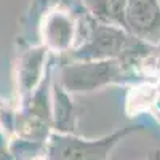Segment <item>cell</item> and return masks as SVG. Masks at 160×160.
<instances>
[{"instance_id": "cell-7", "label": "cell", "mask_w": 160, "mask_h": 160, "mask_svg": "<svg viewBox=\"0 0 160 160\" xmlns=\"http://www.w3.org/2000/svg\"><path fill=\"white\" fill-rule=\"evenodd\" d=\"M88 7L99 19L125 26L127 0H88Z\"/></svg>"}, {"instance_id": "cell-10", "label": "cell", "mask_w": 160, "mask_h": 160, "mask_svg": "<svg viewBox=\"0 0 160 160\" xmlns=\"http://www.w3.org/2000/svg\"><path fill=\"white\" fill-rule=\"evenodd\" d=\"M0 160H15L10 154V149H8V144L5 142V139L0 135Z\"/></svg>"}, {"instance_id": "cell-8", "label": "cell", "mask_w": 160, "mask_h": 160, "mask_svg": "<svg viewBox=\"0 0 160 160\" xmlns=\"http://www.w3.org/2000/svg\"><path fill=\"white\" fill-rule=\"evenodd\" d=\"M8 149L15 160H37L40 157H45L47 142L16 136L8 142Z\"/></svg>"}, {"instance_id": "cell-5", "label": "cell", "mask_w": 160, "mask_h": 160, "mask_svg": "<svg viewBox=\"0 0 160 160\" xmlns=\"http://www.w3.org/2000/svg\"><path fill=\"white\" fill-rule=\"evenodd\" d=\"M72 21L62 13H55L47 18L45 37L50 47L55 50H66L72 42Z\"/></svg>"}, {"instance_id": "cell-9", "label": "cell", "mask_w": 160, "mask_h": 160, "mask_svg": "<svg viewBox=\"0 0 160 160\" xmlns=\"http://www.w3.org/2000/svg\"><path fill=\"white\" fill-rule=\"evenodd\" d=\"M42 59H43L42 50H34L28 56H24L22 66H21V85L24 91H29L31 88H34L35 82L38 80Z\"/></svg>"}, {"instance_id": "cell-11", "label": "cell", "mask_w": 160, "mask_h": 160, "mask_svg": "<svg viewBox=\"0 0 160 160\" xmlns=\"http://www.w3.org/2000/svg\"><path fill=\"white\" fill-rule=\"evenodd\" d=\"M146 160H160V155H158V152H154L152 155H149Z\"/></svg>"}, {"instance_id": "cell-2", "label": "cell", "mask_w": 160, "mask_h": 160, "mask_svg": "<svg viewBox=\"0 0 160 160\" xmlns=\"http://www.w3.org/2000/svg\"><path fill=\"white\" fill-rule=\"evenodd\" d=\"M118 64L112 59H91L64 68L61 80L68 91H91L115 80L118 77Z\"/></svg>"}, {"instance_id": "cell-6", "label": "cell", "mask_w": 160, "mask_h": 160, "mask_svg": "<svg viewBox=\"0 0 160 160\" xmlns=\"http://www.w3.org/2000/svg\"><path fill=\"white\" fill-rule=\"evenodd\" d=\"M53 127L58 133H74L75 130V111L71 99L62 91L56 90L55 114H53Z\"/></svg>"}, {"instance_id": "cell-3", "label": "cell", "mask_w": 160, "mask_h": 160, "mask_svg": "<svg viewBox=\"0 0 160 160\" xmlns=\"http://www.w3.org/2000/svg\"><path fill=\"white\" fill-rule=\"evenodd\" d=\"M125 28L141 40L151 43L160 42L158 0H127Z\"/></svg>"}, {"instance_id": "cell-1", "label": "cell", "mask_w": 160, "mask_h": 160, "mask_svg": "<svg viewBox=\"0 0 160 160\" xmlns=\"http://www.w3.org/2000/svg\"><path fill=\"white\" fill-rule=\"evenodd\" d=\"M138 127H123L99 139H82L72 133H51L47 141L45 160H108L114 146Z\"/></svg>"}, {"instance_id": "cell-4", "label": "cell", "mask_w": 160, "mask_h": 160, "mask_svg": "<svg viewBox=\"0 0 160 160\" xmlns=\"http://www.w3.org/2000/svg\"><path fill=\"white\" fill-rule=\"evenodd\" d=\"M127 45V35L114 28H99L87 45L80 48L77 53V58L83 59H102V58H112L117 56L118 53Z\"/></svg>"}]
</instances>
